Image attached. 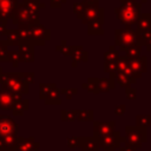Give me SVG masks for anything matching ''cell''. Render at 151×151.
Wrapping results in <instances>:
<instances>
[{
	"label": "cell",
	"mask_w": 151,
	"mask_h": 151,
	"mask_svg": "<svg viewBox=\"0 0 151 151\" xmlns=\"http://www.w3.org/2000/svg\"><path fill=\"white\" fill-rule=\"evenodd\" d=\"M139 9L140 8H137V7L122 6L119 8H116V14H117V18L119 19L120 22L125 24L126 26H131V25L137 24V20L140 15Z\"/></svg>",
	"instance_id": "cell-5"
},
{
	"label": "cell",
	"mask_w": 151,
	"mask_h": 151,
	"mask_svg": "<svg viewBox=\"0 0 151 151\" xmlns=\"http://www.w3.org/2000/svg\"><path fill=\"white\" fill-rule=\"evenodd\" d=\"M103 22L101 21H98V20H93V21H90L87 24V31L90 34H104V29L101 28L103 26Z\"/></svg>",
	"instance_id": "cell-15"
},
{
	"label": "cell",
	"mask_w": 151,
	"mask_h": 151,
	"mask_svg": "<svg viewBox=\"0 0 151 151\" xmlns=\"http://www.w3.org/2000/svg\"><path fill=\"white\" fill-rule=\"evenodd\" d=\"M6 18H2L0 15V35H4L6 33Z\"/></svg>",
	"instance_id": "cell-27"
},
{
	"label": "cell",
	"mask_w": 151,
	"mask_h": 151,
	"mask_svg": "<svg viewBox=\"0 0 151 151\" xmlns=\"http://www.w3.org/2000/svg\"><path fill=\"white\" fill-rule=\"evenodd\" d=\"M6 44L7 45H18L20 41V35L18 31H6Z\"/></svg>",
	"instance_id": "cell-19"
},
{
	"label": "cell",
	"mask_w": 151,
	"mask_h": 151,
	"mask_svg": "<svg viewBox=\"0 0 151 151\" xmlns=\"http://www.w3.org/2000/svg\"><path fill=\"white\" fill-rule=\"evenodd\" d=\"M136 40H137V32L131 28L116 31V45L119 47L120 51H125L129 46L136 44Z\"/></svg>",
	"instance_id": "cell-4"
},
{
	"label": "cell",
	"mask_w": 151,
	"mask_h": 151,
	"mask_svg": "<svg viewBox=\"0 0 151 151\" xmlns=\"http://www.w3.org/2000/svg\"><path fill=\"white\" fill-rule=\"evenodd\" d=\"M116 79V81L118 83V85H120V86H123V87H130V84H131V81L129 80V78L124 74V72H119V71H117L113 76H111V79Z\"/></svg>",
	"instance_id": "cell-17"
},
{
	"label": "cell",
	"mask_w": 151,
	"mask_h": 151,
	"mask_svg": "<svg viewBox=\"0 0 151 151\" xmlns=\"http://www.w3.org/2000/svg\"><path fill=\"white\" fill-rule=\"evenodd\" d=\"M4 87L11 92L24 94L28 92V84L22 79L21 73H5L1 76Z\"/></svg>",
	"instance_id": "cell-1"
},
{
	"label": "cell",
	"mask_w": 151,
	"mask_h": 151,
	"mask_svg": "<svg viewBox=\"0 0 151 151\" xmlns=\"http://www.w3.org/2000/svg\"><path fill=\"white\" fill-rule=\"evenodd\" d=\"M20 99L21 97L18 93L11 92L6 88L0 90V109H11Z\"/></svg>",
	"instance_id": "cell-8"
},
{
	"label": "cell",
	"mask_w": 151,
	"mask_h": 151,
	"mask_svg": "<svg viewBox=\"0 0 151 151\" xmlns=\"http://www.w3.org/2000/svg\"><path fill=\"white\" fill-rule=\"evenodd\" d=\"M151 40V29H147V31H144V32H138L137 33V40L136 42L140 46H144L146 45V42Z\"/></svg>",
	"instance_id": "cell-20"
},
{
	"label": "cell",
	"mask_w": 151,
	"mask_h": 151,
	"mask_svg": "<svg viewBox=\"0 0 151 151\" xmlns=\"http://www.w3.org/2000/svg\"><path fill=\"white\" fill-rule=\"evenodd\" d=\"M127 66H129V58L127 57H118V59L116 60L117 71L123 72Z\"/></svg>",
	"instance_id": "cell-21"
},
{
	"label": "cell",
	"mask_w": 151,
	"mask_h": 151,
	"mask_svg": "<svg viewBox=\"0 0 151 151\" xmlns=\"http://www.w3.org/2000/svg\"><path fill=\"white\" fill-rule=\"evenodd\" d=\"M73 9H74V13L79 17V15L81 14L83 9H84V2H83V4H74V5H73Z\"/></svg>",
	"instance_id": "cell-28"
},
{
	"label": "cell",
	"mask_w": 151,
	"mask_h": 151,
	"mask_svg": "<svg viewBox=\"0 0 151 151\" xmlns=\"http://www.w3.org/2000/svg\"><path fill=\"white\" fill-rule=\"evenodd\" d=\"M97 86H98V91H100V92H107L111 88H113L114 83L112 81L111 78L110 79L101 78V79H97Z\"/></svg>",
	"instance_id": "cell-14"
},
{
	"label": "cell",
	"mask_w": 151,
	"mask_h": 151,
	"mask_svg": "<svg viewBox=\"0 0 151 151\" xmlns=\"http://www.w3.org/2000/svg\"><path fill=\"white\" fill-rule=\"evenodd\" d=\"M66 0H51V6L52 7H59L63 2H65Z\"/></svg>",
	"instance_id": "cell-31"
},
{
	"label": "cell",
	"mask_w": 151,
	"mask_h": 151,
	"mask_svg": "<svg viewBox=\"0 0 151 151\" xmlns=\"http://www.w3.org/2000/svg\"><path fill=\"white\" fill-rule=\"evenodd\" d=\"M1 76H2V74H1V68H0V81H1Z\"/></svg>",
	"instance_id": "cell-34"
},
{
	"label": "cell",
	"mask_w": 151,
	"mask_h": 151,
	"mask_svg": "<svg viewBox=\"0 0 151 151\" xmlns=\"http://www.w3.org/2000/svg\"><path fill=\"white\" fill-rule=\"evenodd\" d=\"M7 55H8V60L12 63V65L15 67V66H18V64H19V61H20V57H19V52H14V51H8V53H7Z\"/></svg>",
	"instance_id": "cell-23"
},
{
	"label": "cell",
	"mask_w": 151,
	"mask_h": 151,
	"mask_svg": "<svg viewBox=\"0 0 151 151\" xmlns=\"http://www.w3.org/2000/svg\"><path fill=\"white\" fill-rule=\"evenodd\" d=\"M7 44L5 41H1L0 40V61H4V60H8V51H7Z\"/></svg>",
	"instance_id": "cell-24"
},
{
	"label": "cell",
	"mask_w": 151,
	"mask_h": 151,
	"mask_svg": "<svg viewBox=\"0 0 151 151\" xmlns=\"http://www.w3.org/2000/svg\"><path fill=\"white\" fill-rule=\"evenodd\" d=\"M125 51H126V57H127L129 59H134V58L140 57L142 46H140V45H138V44L136 42V44H133V45L129 46Z\"/></svg>",
	"instance_id": "cell-18"
},
{
	"label": "cell",
	"mask_w": 151,
	"mask_h": 151,
	"mask_svg": "<svg viewBox=\"0 0 151 151\" xmlns=\"http://www.w3.org/2000/svg\"><path fill=\"white\" fill-rule=\"evenodd\" d=\"M120 4L124 7H137V8H140V6H142V2H138L137 0H120Z\"/></svg>",
	"instance_id": "cell-26"
},
{
	"label": "cell",
	"mask_w": 151,
	"mask_h": 151,
	"mask_svg": "<svg viewBox=\"0 0 151 151\" xmlns=\"http://www.w3.org/2000/svg\"><path fill=\"white\" fill-rule=\"evenodd\" d=\"M14 123L8 118V117H0V133L1 134H7L13 131Z\"/></svg>",
	"instance_id": "cell-13"
},
{
	"label": "cell",
	"mask_w": 151,
	"mask_h": 151,
	"mask_svg": "<svg viewBox=\"0 0 151 151\" xmlns=\"http://www.w3.org/2000/svg\"><path fill=\"white\" fill-rule=\"evenodd\" d=\"M18 6L17 0H0V15L2 18H9Z\"/></svg>",
	"instance_id": "cell-10"
},
{
	"label": "cell",
	"mask_w": 151,
	"mask_h": 151,
	"mask_svg": "<svg viewBox=\"0 0 151 151\" xmlns=\"http://www.w3.org/2000/svg\"><path fill=\"white\" fill-rule=\"evenodd\" d=\"M98 0H84V4H96Z\"/></svg>",
	"instance_id": "cell-32"
},
{
	"label": "cell",
	"mask_w": 151,
	"mask_h": 151,
	"mask_svg": "<svg viewBox=\"0 0 151 151\" xmlns=\"http://www.w3.org/2000/svg\"><path fill=\"white\" fill-rule=\"evenodd\" d=\"M28 29H29L31 40L33 41L34 45H44L45 41L50 39V31L46 29L39 22H33L28 25Z\"/></svg>",
	"instance_id": "cell-6"
},
{
	"label": "cell",
	"mask_w": 151,
	"mask_h": 151,
	"mask_svg": "<svg viewBox=\"0 0 151 151\" xmlns=\"http://www.w3.org/2000/svg\"><path fill=\"white\" fill-rule=\"evenodd\" d=\"M126 96L130 98V99H134L136 97V91L131 87H126Z\"/></svg>",
	"instance_id": "cell-30"
},
{
	"label": "cell",
	"mask_w": 151,
	"mask_h": 151,
	"mask_svg": "<svg viewBox=\"0 0 151 151\" xmlns=\"http://www.w3.org/2000/svg\"><path fill=\"white\" fill-rule=\"evenodd\" d=\"M146 48H147L149 51H151V40H149V41L146 42Z\"/></svg>",
	"instance_id": "cell-33"
},
{
	"label": "cell",
	"mask_w": 151,
	"mask_h": 151,
	"mask_svg": "<svg viewBox=\"0 0 151 151\" xmlns=\"http://www.w3.org/2000/svg\"><path fill=\"white\" fill-rule=\"evenodd\" d=\"M78 18L81 19V21L84 24H88L90 21H93V20H98V21L103 22L104 11L101 8H99L97 2L96 4H84V9Z\"/></svg>",
	"instance_id": "cell-3"
},
{
	"label": "cell",
	"mask_w": 151,
	"mask_h": 151,
	"mask_svg": "<svg viewBox=\"0 0 151 151\" xmlns=\"http://www.w3.org/2000/svg\"><path fill=\"white\" fill-rule=\"evenodd\" d=\"M19 46V57L20 60L29 63L34 60V44L31 39L27 40H20L18 42Z\"/></svg>",
	"instance_id": "cell-7"
},
{
	"label": "cell",
	"mask_w": 151,
	"mask_h": 151,
	"mask_svg": "<svg viewBox=\"0 0 151 151\" xmlns=\"http://www.w3.org/2000/svg\"><path fill=\"white\" fill-rule=\"evenodd\" d=\"M11 17L13 18V22L18 24L19 26H28L33 22H38L39 13L28 11L24 5H18Z\"/></svg>",
	"instance_id": "cell-2"
},
{
	"label": "cell",
	"mask_w": 151,
	"mask_h": 151,
	"mask_svg": "<svg viewBox=\"0 0 151 151\" xmlns=\"http://www.w3.org/2000/svg\"><path fill=\"white\" fill-rule=\"evenodd\" d=\"M28 11L34 12V13H39V9L41 7H45V5L42 2H40L39 0H24L22 4Z\"/></svg>",
	"instance_id": "cell-16"
},
{
	"label": "cell",
	"mask_w": 151,
	"mask_h": 151,
	"mask_svg": "<svg viewBox=\"0 0 151 151\" xmlns=\"http://www.w3.org/2000/svg\"><path fill=\"white\" fill-rule=\"evenodd\" d=\"M137 33L138 32H144L151 28V13L147 14H140L138 20H137Z\"/></svg>",
	"instance_id": "cell-11"
},
{
	"label": "cell",
	"mask_w": 151,
	"mask_h": 151,
	"mask_svg": "<svg viewBox=\"0 0 151 151\" xmlns=\"http://www.w3.org/2000/svg\"><path fill=\"white\" fill-rule=\"evenodd\" d=\"M105 72H109L111 76H113L117 72L116 67V61H105Z\"/></svg>",
	"instance_id": "cell-25"
},
{
	"label": "cell",
	"mask_w": 151,
	"mask_h": 151,
	"mask_svg": "<svg viewBox=\"0 0 151 151\" xmlns=\"http://www.w3.org/2000/svg\"><path fill=\"white\" fill-rule=\"evenodd\" d=\"M71 57H72V60H73V66H77L78 61L83 60V61H86L87 60V53L85 51H83L81 46H73L72 47V51H71Z\"/></svg>",
	"instance_id": "cell-12"
},
{
	"label": "cell",
	"mask_w": 151,
	"mask_h": 151,
	"mask_svg": "<svg viewBox=\"0 0 151 151\" xmlns=\"http://www.w3.org/2000/svg\"><path fill=\"white\" fill-rule=\"evenodd\" d=\"M146 58L144 57H138V58H134V59H129V66L130 68L132 70L133 74L136 78H139L142 77V74L146 71Z\"/></svg>",
	"instance_id": "cell-9"
},
{
	"label": "cell",
	"mask_w": 151,
	"mask_h": 151,
	"mask_svg": "<svg viewBox=\"0 0 151 151\" xmlns=\"http://www.w3.org/2000/svg\"><path fill=\"white\" fill-rule=\"evenodd\" d=\"M147 0H140V2H146Z\"/></svg>",
	"instance_id": "cell-35"
},
{
	"label": "cell",
	"mask_w": 151,
	"mask_h": 151,
	"mask_svg": "<svg viewBox=\"0 0 151 151\" xmlns=\"http://www.w3.org/2000/svg\"><path fill=\"white\" fill-rule=\"evenodd\" d=\"M21 76H22V79H24L27 84L32 83L33 79H34V74H33V73H21Z\"/></svg>",
	"instance_id": "cell-29"
},
{
	"label": "cell",
	"mask_w": 151,
	"mask_h": 151,
	"mask_svg": "<svg viewBox=\"0 0 151 151\" xmlns=\"http://www.w3.org/2000/svg\"><path fill=\"white\" fill-rule=\"evenodd\" d=\"M118 57V51L114 48V46H111L109 51L105 53V61H116Z\"/></svg>",
	"instance_id": "cell-22"
}]
</instances>
